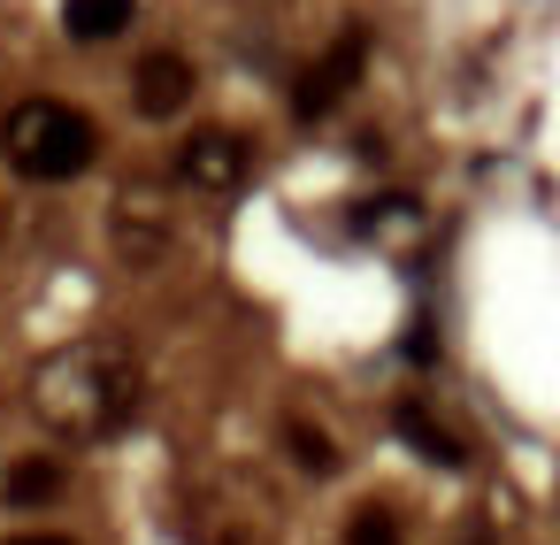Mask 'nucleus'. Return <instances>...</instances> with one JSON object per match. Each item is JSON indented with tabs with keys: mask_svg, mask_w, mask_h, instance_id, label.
I'll list each match as a JSON object with an SVG mask.
<instances>
[{
	"mask_svg": "<svg viewBox=\"0 0 560 545\" xmlns=\"http://www.w3.org/2000/svg\"><path fill=\"white\" fill-rule=\"evenodd\" d=\"M0 154H9V170L32 177V185H62V177L93 170L101 124L85 108H70V101H16L9 124H0Z\"/></svg>",
	"mask_w": 560,
	"mask_h": 545,
	"instance_id": "nucleus-2",
	"label": "nucleus"
},
{
	"mask_svg": "<svg viewBox=\"0 0 560 545\" xmlns=\"http://www.w3.org/2000/svg\"><path fill=\"white\" fill-rule=\"evenodd\" d=\"M62 491H70V476H62V461H47V453L9 461V484H0V499H9V507H47V499H62Z\"/></svg>",
	"mask_w": 560,
	"mask_h": 545,
	"instance_id": "nucleus-8",
	"label": "nucleus"
},
{
	"mask_svg": "<svg viewBox=\"0 0 560 545\" xmlns=\"http://www.w3.org/2000/svg\"><path fill=\"white\" fill-rule=\"evenodd\" d=\"M131 16H139V0H62V24L85 47H108L116 32H131Z\"/></svg>",
	"mask_w": 560,
	"mask_h": 545,
	"instance_id": "nucleus-7",
	"label": "nucleus"
},
{
	"mask_svg": "<svg viewBox=\"0 0 560 545\" xmlns=\"http://www.w3.org/2000/svg\"><path fill=\"white\" fill-rule=\"evenodd\" d=\"M231 545H238V537H231Z\"/></svg>",
	"mask_w": 560,
	"mask_h": 545,
	"instance_id": "nucleus-12",
	"label": "nucleus"
},
{
	"mask_svg": "<svg viewBox=\"0 0 560 545\" xmlns=\"http://www.w3.org/2000/svg\"><path fill=\"white\" fill-rule=\"evenodd\" d=\"M346 545H399V522H392L384 507H361V514L346 522Z\"/></svg>",
	"mask_w": 560,
	"mask_h": 545,
	"instance_id": "nucleus-10",
	"label": "nucleus"
},
{
	"mask_svg": "<svg viewBox=\"0 0 560 545\" xmlns=\"http://www.w3.org/2000/svg\"><path fill=\"white\" fill-rule=\"evenodd\" d=\"M9 545H70V537H9Z\"/></svg>",
	"mask_w": 560,
	"mask_h": 545,
	"instance_id": "nucleus-11",
	"label": "nucleus"
},
{
	"mask_svg": "<svg viewBox=\"0 0 560 545\" xmlns=\"http://www.w3.org/2000/svg\"><path fill=\"white\" fill-rule=\"evenodd\" d=\"M361 70H369V32H346V39H338V47H330V55H323V62L300 78L292 108H300L307 124H315V116H330V108H338V101L361 85Z\"/></svg>",
	"mask_w": 560,
	"mask_h": 545,
	"instance_id": "nucleus-4",
	"label": "nucleus"
},
{
	"mask_svg": "<svg viewBox=\"0 0 560 545\" xmlns=\"http://www.w3.org/2000/svg\"><path fill=\"white\" fill-rule=\"evenodd\" d=\"M139 399H147V369L116 338H78V346L47 353L32 376V407L62 438H116V430H131Z\"/></svg>",
	"mask_w": 560,
	"mask_h": 545,
	"instance_id": "nucleus-1",
	"label": "nucleus"
},
{
	"mask_svg": "<svg viewBox=\"0 0 560 545\" xmlns=\"http://www.w3.org/2000/svg\"><path fill=\"white\" fill-rule=\"evenodd\" d=\"M131 101H139V116H154V124H170V116H185L192 108V62L185 55H147L139 62V78H131Z\"/></svg>",
	"mask_w": 560,
	"mask_h": 545,
	"instance_id": "nucleus-5",
	"label": "nucleus"
},
{
	"mask_svg": "<svg viewBox=\"0 0 560 545\" xmlns=\"http://www.w3.org/2000/svg\"><path fill=\"white\" fill-rule=\"evenodd\" d=\"M292 453H300V468H315V476L338 468V445L323 438V422H292Z\"/></svg>",
	"mask_w": 560,
	"mask_h": 545,
	"instance_id": "nucleus-9",
	"label": "nucleus"
},
{
	"mask_svg": "<svg viewBox=\"0 0 560 545\" xmlns=\"http://www.w3.org/2000/svg\"><path fill=\"white\" fill-rule=\"evenodd\" d=\"M246 170H254V147H246L238 131H223V124H200V131L177 147V185H185V193L231 200V193L246 185Z\"/></svg>",
	"mask_w": 560,
	"mask_h": 545,
	"instance_id": "nucleus-3",
	"label": "nucleus"
},
{
	"mask_svg": "<svg viewBox=\"0 0 560 545\" xmlns=\"http://www.w3.org/2000/svg\"><path fill=\"white\" fill-rule=\"evenodd\" d=\"M392 422H399V438H407L422 461H438V468H460V461H468V445L453 438V422H445L438 407H422V399H399V407H392Z\"/></svg>",
	"mask_w": 560,
	"mask_h": 545,
	"instance_id": "nucleus-6",
	"label": "nucleus"
}]
</instances>
